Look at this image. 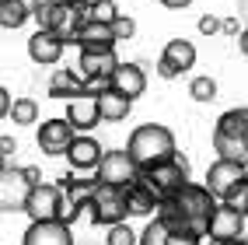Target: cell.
I'll list each match as a JSON object with an SVG mask.
<instances>
[{
	"instance_id": "cell-1",
	"label": "cell",
	"mask_w": 248,
	"mask_h": 245,
	"mask_svg": "<svg viewBox=\"0 0 248 245\" xmlns=\"http://www.w3.org/2000/svg\"><path fill=\"white\" fill-rule=\"evenodd\" d=\"M129 154L137 158L140 168H151V165H161V161H171L178 151H175V133L161 123H143L129 133Z\"/></svg>"
},
{
	"instance_id": "cell-2",
	"label": "cell",
	"mask_w": 248,
	"mask_h": 245,
	"mask_svg": "<svg viewBox=\"0 0 248 245\" xmlns=\"http://www.w3.org/2000/svg\"><path fill=\"white\" fill-rule=\"evenodd\" d=\"M171 203L182 210V217H186V224H189V231H196V235H210V221H213V214H217V207H220V200L213 196V189L203 182V186H196V182H186L175 196H171Z\"/></svg>"
},
{
	"instance_id": "cell-3",
	"label": "cell",
	"mask_w": 248,
	"mask_h": 245,
	"mask_svg": "<svg viewBox=\"0 0 248 245\" xmlns=\"http://www.w3.org/2000/svg\"><path fill=\"white\" fill-rule=\"evenodd\" d=\"M140 182L164 203V200H171V196L189 182V161L182 158V154H175L171 161H161V165L143 168V172H140Z\"/></svg>"
},
{
	"instance_id": "cell-4",
	"label": "cell",
	"mask_w": 248,
	"mask_h": 245,
	"mask_svg": "<svg viewBox=\"0 0 248 245\" xmlns=\"http://www.w3.org/2000/svg\"><path fill=\"white\" fill-rule=\"evenodd\" d=\"M88 214H91L94 224H102V228H112V224L126 221V217H129L126 189H123V186H112V182H98V189H94V196H91Z\"/></svg>"
},
{
	"instance_id": "cell-5",
	"label": "cell",
	"mask_w": 248,
	"mask_h": 245,
	"mask_svg": "<svg viewBox=\"0 0 248 245\" xmlns=\"http://www.w3.org/2000/svg\"><path fill=\"white\" fill-rule=\"evenodd\" d=\"M248 182V165L245 161H231V158H217L206 168V186L213 189L217 200H231L241 186Z\"/></svg>"
},
{
	"instance_id": "cell-6",
	"label": "cell",
	"mask_w": 248,
	"mask_h": 245,
	"mask_svg": "<svg viewBox=\"0 0 248 245\" xmlns=\"http://www.w3.org/2000/svg\"><path fill=\"white\" fill-rule=\"evenodd\" d=\"M25 214H28L31 221L63 217V214H67V193H63V186H53V182H39V186H31L28 203H25Z\"/></svg>"
},
{
	"instance_id": "cell-7",
	"label": "cell",
	"mask_w": 248,
	"mask_h": 245,
	"mask_svg": "<svg viewBox=\"0 0 248 245\" xmlns=\"http://www.w3.org/2000/svg\"><path fill=\"white\" fill-rule=\"evenodd\" d=\"M140 165H137V158L129 154V147L126 151H105V158H102V165H98V179L102 182H112V186H123V189H129L140 179Z\"/></svg>"
},
{
	"instance_id": "cell-8",
	"label": "cell",
	"mask_w": 248,
	"mask_h": 245,
	"mask_svg": "<svg viewBox=\"0 0 248 245\" xmlns=\"http://www.w3.org/2000/svg\"><path fill=\"white\" fill-rule=\"evenodd\" d=\"M28 193H31V182L25 179V172L11 168L4 161V172H0V210H4V214H11V210H25Z\"/></svg>"
},
{
	"instance_id": "cell-9",
	"label": "cell",
	"mask_w": 248,
	"mask_h": 245,
	"mask_svg": "<svg viewBox=\"0 0 248 245\" xmlns=\"http://www.w3.org/2000/svg\"><path fill=\"white\" fill-rule=\"evenodd\" d=\"M35 140H39V147L46 154H67L70 151V144L77 140V130H74V123L67 119V116H60V119H46L42 126H39V133H35Z\"/></svg>"
},
{
	"instance_id": "cell-10",
	"label": "cell",
	"mask_w": 248,
	"mask_h": 245,
	"mask_svg": "<svg viewBox=\"0 0 248 245\" xmlns=\"http://www.w3.org/2000/svg\"><path fill=\"white\" fill-rule=\"evenodd\" d=\"M21 245H74L70 221L49 217V221H31L28 231L21 235Z\"/></svg>"
},
{
	"instance_id": "cell-11",
	"label": "cell",
	"mask_w": 248,
	"mask_h": 245,
	"mask_svg": "<svg viewBox=\"0 0 248 245\" xmlns=\"http://www.w3.org/2000/svg\"><path fill=\"white\" fill-rule=\"evenodd\" d=\"M245 214L231 203V200H220L217 214L210 221V242H231V238H245Z\"/></svg>"
},
{
	"instance_id": "cell-12",
	"label": "cell",
	"mask_w": 248,
	"mask_h": 245,
	"mask_svg": "<svg viewBox=\"0 0 248 245\" xmlns=\"http://www.w3.org/2000/svg\"><path fill=\"white\" fill-rule=\"evenodd\" d=\"M115 67H119L115 46L112 49H80V56H77V70L88 81H112Z\"/></svg>"
},
{
	"instance_id": "cell-13",
	"label": "cell",
	"mask_w": 248,
	"mask_h": 245,
	"mask_svg": "<svg viewBox=\"0 0 248 245\" xmlns=\"http://www.w3.org/2000/svg\"><path fill=\"white\" fill-rule=\"evenodd\" d=\"M98 182L102 179H60V186H63V193H67V214H63V221H77L84 210L91 207V196H94V189H98Z\"/></svg>"
},
{
	"instance_id": "cell-14",
	"label": "cell",
	"mask_w": 248,
	"mask_h": 245,
	"mask_svg": "<svg viewBox=\"0 0 248 245\" xmlns=\"http://www.w3.org/2000/svg\"><path fill=\"white\" fill-rule=\"evenodd\" d=\"M63 49H67V39H63L60 32H53V28H35V35L28 39V56L35 63H42V67L60 63Z\"/></svg>"
},
{
	"instance_id": "cell-15",
	"label": "cell",
	"mask_w": 248,
	"mask_h": 245,
	"mask_svg": "<svg viewBox=\"0 0 248 245\" xmlns=\"http://www.w3.org/2000/svg\"><path fill=\"white\" fill-rule=\"evenodd\" d=\"M115 42H119L115 39V28L108 21H94V18H88L70 39V46H77V49H112Z\"/></svg>"
},
{
	"instance_id": "cell-16",
	"label": "cell",
	"mask_w": 248,
	"mask_h": 245,
	"mask_svg": "<svg viewBox=\"0 0 248 245\" xmlns=\"http://www.w3.org/2000/svg\"><path fill=\"white\" fill-rule=\"evenodd\" d=\"M67 119L74 123L77 133H88V130H94L98 123H102L98 98H91V95H77V98H70V105H67Z\"/></svg>"
},
{
	"instance_id": "cell-17",
	"label": "cell",
	"mask_w": 248,
	"mask_h": 245,
	"mask_svg": "<svg viewBox=\"0 0 248 245\" xmlns=\"http://www.w3.org/2000/svg\"><path fill=\"white\" fill-rule=\"evenodd\" d=\"M102 158H105L102 144H98L94 137H84V133H80V137L70 144V151H67V161H70V168H77V172L98 168V165H102Z\"/></svg>"
},
{
	"instance_id": "cell-18",
	"label": "cell",
	"mask_w": 248,
	"mask_h": 245,
	"mask_svg": "<svg viewBox=\"0 0 248 245\" xmlns=\"http://www.w3.org/2000/svg\"><path fill=\"white\" fill-rule=\"evenodd\" d=\"M94 98H98V109H102V123H123L129 116V109H133V98H126L123 91H115L112 84L102 88Z\"/></svg>"
},
{
	"instance_id": "cell-19",
	"label": "cell",
	"mask_w": 248,
	"mask_h": 245,
	"mask_svg": "<svg viewBox=\"0 0 248 245\" xmlns=\"http://www.w3.org/2000/svg\"><path fill=\"white\" fill-rule=\"evenodd\" d=\"M112 88L115 91H123L126 98H137L147 91V74L137 67V63H119V67H115V74H112Z\"/></svg>"
},
{
	"instance_id": "cell-20",
	"label": "cell",
	"mask_w": 248,
	"mask_h": 245,
	"mask_svg": "<svg viewBox=\"0 0 248 245\" xmlns=\"http://www.w3.org/2000/svg\"><path fill=\"white\" fill-rule=\"evenodd\" d=\"M213 151H217V158H231V161H245L248 165V140H245V133L213 130Z\"/></svg>"
},
{
	"instance_id": "cell-21",
	"label": "cell",
	"mask_w": 248,
	"mask_h": 245,
	"mask_svg": "<svg viewBox=\"0 0 248 245\" xmlns=\"http://www.w3.org/2000/svg\"><path fill=\"white\" fill-rule=\"evenodd\" d=\"M126 203H129V217H154L157 207H161V200L140 182V179L126 189Z\"/></svg>"
},
{
	"instance_id": "cell-22",
	"label": "cell",
	"mask_w": 248,
	"mask_h": 245,
	"mask_svg": "<svg viewBox=\"0 0 248 245\" xmlns=\"http://www.w3.org/2000/svg\"><path fill=\"white\" fill-rule=\"evenodd\" d=\"M49 95H53V98L88 95V77L84 74H74V70H56L53 77H49Z\"/></svg>"
},
{
	"instance_id": "cell-23",
	"label": "cell",
	"mask_w": 248,
	"mask_h": 245,
	"mask_svg": "<svg viewBox=\"0 0 248 245\" xmlns=\"http://www.w3.org/2000/svg\"><path fill=\"white\" fill-rule=\"evenodd\" d=\"M164 56H168L182 74L196 67V46H192L189 39H168V46H164Z\"/></svg>"
},
{
	"instance_id": "cell-24",
	"label": "cell",
	"mask_w": 248,
	"mask_h": 245,
	"mask_svg": "<svg viewBox=\"0 0 248 245\" xmlns=\"http://www.w3.org/2000/svg\"><path fill=\"white\" fill-rule=\"evenodd\" d=\"M28 18H31V11L21 4V0H0V25H4L7 32L11 28H21Z\"/></svg>"
},
{
	"instance_id": "cell-25",
	"label": "cell",
	"mask_w": 248,
	"mask_h": 245,
	"mask_svg": "<svg viewBox=\"0 0 248 245\" xmlns=\"http://www.w3.org/2000/svg\"><path fill=\"white\" fill-rule=\"evenodd\" d=\"M140 245H168V228H164V221L157 214L147 221V228L140 231Z\"/></svg>"
},
{
	"instance_id": "cell-26",
	"label": "cell",
	"mask_w": 248,
	"mask_h": 245,
	"mask_svg": "<svg viewBox=\"0 0 248 245\" xmlns=\"http://www.w3.org/2000/svg\"><path fill=\"white\" fill-rule=\"evenodd\" d=\"M11 119L18 123V126H31V123L39 119V105L31 102V98H18L14 109H11Z\"/></svg>"
},
{
	"instance_id": "cell-27",
	"label": "cell",
	"mask_w": 248,
	"mask_h": 245,
	"mask_svg": "<svg viewBox=\"0 0 248 245\" xmlns=\"http://www.w3.org/2000/svg\"><path fill=\"white\" fill-rule=\"evenodd\" d=\"M189 95L196 98V102H213V98H217V81L213 77H192Z\"/></svg>"
},
{
	"instance_id": "cell-28",
	"label": "cell",
	"mask_w": 248,
	"mask_h": 245,
	"mask_svg": "<svg viewBox=\"0 0 248 245\" xmlns=\"http://www.w3.org/2000/svg\"><path fill=\"white\" fill-rule=\"evenodd\" d=\"M137 242H140V235L126 221H119V224L108 228V245H137Z\"/></svg>"
},
{
	"instance_id": "cell-29",
	"label": "cell",
	"mask_w": 248,
	"mask_h": 245,
	"mask_svg": "<svg viewBox=\"0 0 248 245\" xmlns=\"http://www.w3.org/2000/svg\"><path fill=\"white\" fill-rule=\"evenodd\" d=\"M88 11H91L94 21H108V25L119 18V7H115V0H91Z\"/></svg>"
},
{
	"instance_id": "cell-30",
	"label": "cell",
	"mask_w": 248,
	"mask_h": 245,
	"mask_svg": "<svg viewBox=\"0 0 248 245\" xmlns=\"http://www.w3.org/2000/svg\"><path fill=\"white\" fill-rule=\"evenodd\" d=\"M112 28H115V39H133L137 21H133V18H126V14H119V18L112 21Z\"/></svg>"
},
{
	"instance_id": "cell-31",
	"label": "cell",
	"mask_w": 248,
	"mask_h": 245,
	"mask_svg": "<svg viewBox=\"0 0 248 245\" xmlns=\"http://www.w3.org/2000/svg\"><path fill=\"white\" fill-rule=\"evenodd\" d=\"M168 245H203V235H196V231H168Z\"/></svg>"
},
{
	"instance_id": "cell-32",
	"label": "cell",
	"mask_w": 248,
	"mask_h": 245,
	"mask_svg": "<svg viewBox=\"0 0 248 245\" xmlns=\"http://www.w3.org/2000/svg\"><path fill=\"white\" fill-rule=\"evenodd\" d=\"M157 74H161L164 81H175V77H182V70H178V67H175V63H171L168 56H164V53H161V60H157Z\"/></svg>"
},
{
	"instance_id": "cell-33",
	"label": "cell",
	"mask_w": 248,
	"mask_h": 245,
	"mask_svg": "<svg viewBox=\"0 0 248 245\" xmlns=\"http://www.w3.org/2000/svg\"><path fill=\"white\" fill-rule=\"evenodd\" d=\"M200 32H203V35H217V32H224V21H217L213 14H203V18H200Z\"/></svg>"
},
{
	"instance_id": "cell-34",
	"label": "cell",
	"mask_w": 248,
	"mask_h": 245,
	"mask_svg": "<svg viewBox=\"0 0 248 245\" xmlns=\"http://www.w3.org/2000/svg\"><path fill=\"white\" fill-rule=\"evenodd\" d=\"M231 203H234V207L241 210V214L248 217V182H245V186H241V189H238L234 196H231Z\"/></svg>"
},
{
	"instance_id": "cell-35",
	"label": "cell",
	"mask_w": 248,
	"mask_h": 245,
	"mask_svg": "<svg viewBox=\"0 0 248 245\" xmlns=\"http://www.w3.org/2000/svg\"><path fill=\"white\" fill-rule=\"evenodd\" d=\"M11 109H14V105H11V91H7V88H0V116H7V119H11Z\"/></svg>"
},
{
	"instance_id": "cell-36",
	"label": "cell",
	"mask_w": 248,
	"mask_h": 245,
	"mask_svg": "<svg viewBox=\"0 0 248 245\" xmlns=\"http://www.w3.org/2000/svg\"><path fill=\"white\" fill-rule=\"evenodd\" d=\"M21 172H25V179H28V182H31V186H39V182H42V172H39L35 165H25Z\"/></svg>"
},
{
	"instance_id": "cell-37",
	"label": "cell",
	"mask_w": 248,
	"mask_h": 245,
	"mask_svg": "<svg viewBox=\"0 0 248 245\" xmlns=\"http://www.w3.org/2000/svg\"><path fill=\"white\" fill-rule=\"evenodd\" d=\"M0 154H4V161L14 154V140H11V137H4V140H0Z\"/></svg>"
},
{
	"instance_id": "cell-38",
	"label": "cell",
	"mask_w": 248,
	"mask_h": 245,
	"mask_svg": "<svg viewBox=\"0 0 248 245\" xmlns=\"http://www.w3.org/2000/svg\"><path fill=\"white\" fill-rule=\"evenodd\" d=\"M224 32H227V35H241V32H238V18H224Z\"/></svg>"
},
{
	"instance_id": "cell-39",
	"label": "cell",
	"mask_w": 248,
	"mask_h": 245,
	"mask_svg": "<svg viewBox=\"0 0 248 245\" xmlns=\"http://www.w3.org/2000/svg\"><path fill=\"white\" fill-rule=\"evenodd\" d=\"M192 0H164V7H171V11H182V7H189Z\"/></svg>"
},
{
	"instance_id": "cell-40",
	"label": "cell",
	"mask_w": 248,
	"mask_h": 245,
	"mask_svg": "<svg viewBox=\"0 0 248 245\" xmlns=\"http://www.w3.org/2000/svg\"><path fill=\"white\" fill-rule=\"evenodd\" d=\"M238 46H241V53L248 56V25L241 28V35H238Z\"/></svg>"
},
{
	"instance_id": "cell-41",
	"label": "cell",
	"mask_w": 248,
	"mask_h": 245,
	"mask_svg": "<svg viewBox=\"0 0 248 245\" xmlns=\"http://www.w3.org/2000/svg\"><path fill=\"white\" fill-rule=\"evenodd\" d=\"M210 245H248V238H231V242H210Z\"/></svg>"
},
{
	"instance_id": "cell-42",
	"label": "cell",
	"mask_w": 248,
	"mask_h": 245,
	"mask_svg": "<svg viewBox=\"0 0 248 245\" xmlns=\"http://www.w3.org/2000/svg\"><path fill=\"white\" fill-rule=\"evenodd\" d=\"M154 4H164V0H154Z\"/></svg>"
},
{
	"instance_id": "cell-43",
	"label": "cell",
	"mask_w": 248,
	"mask_h": 245,
	"mask_svg": "<svg viewBox=\"0 0 248 245\" xmlns=\"http://www.w3.org/2000/svg\"><path fill=\"white\" fill-rule=\"evenodd\" d=\"M245 238H248V231H245Z\"/></svg>"
},
{
	"instance_id": "cell-44",
	"label": "cell",
	"mask_w": 248,
	"mask_h": 245,
	"mask_svg": "<svg viewBox=\"0 0 248 245\" xmlns=\"http://www.w3.org/2000/svg\"><path fill=\"white\" fill-rule=\"evenodd\" d=\"M245 140H248V133H245Z\"/></svg>"
}]
</instances>
